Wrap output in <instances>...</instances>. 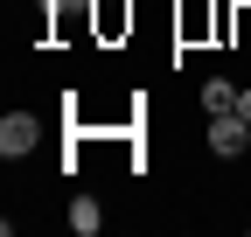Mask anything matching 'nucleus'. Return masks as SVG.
<instances>
[{"label": "nucleus", "mask_w": 251, "mask_h": 237, "mask_svg": "<svg viewBox=\"0 0 251 237\" xmlns=\"http://www.w3.org/2000/svg\"><path fill=\"white\" fill-rule=\"evenodd\" d=\"M251 146V118L244 112H209V154L216 161H244Z\"/></svg>", "instance_id": "obj_1"}, {"label": "nucleus", "mask_w": 251, "mask_h": 237, "mask_svg": "<svg viewBox=\"0 0 251 237\" xmlns=\"http://www.w3.org/2000/svg\"><path fill=\"white\" fill-rule=\"evenodd\" d=\"M35 146H42V118L35 112H7V118H0V154H7V161H28Z\"/></svg>", "instance_id": "obj_2"}, {"label": "nucleus", "mask_w": 251, "mask_h": 237, "mask_svg": "<svg viewBox=\"0 0 251 237\" xmlns=\"http://www.w3.org/2000/svg\"><path fill=\"white\" fill-rule=\"evenodd\" d=\"M98 223H105L98 195H77V202H70V230H77V237H98Z\"/></svg>", "instance_id": "obj_3"}, {"label": "nucleus", "mask_w": 251, "mask_h": 237, "mask_svg": "<svg viewBox=\"0 0 251 237\" xmlns=\"http://www.w3.org/2000/svg\"><path fill=\"white\" fill-rule=\"evenodd\" d=\"M119 28H133V7H126V0H98V35L112 42Z\"/></svg>", "instance_id": "obj_4"}, {"label": "nucleus", "mask_w": 251, "mask_h": 237, "mask_svg": "<svg viewBox=\"0 0 251 237\" xmlns=\"http://www.w3.org/2000/svg\"><path fill=\"white\" fill-rule=\"evenodd\" d=\"M202 105H209V112H237V91H230L224 77H209V84H202Z\"/></svg>", "instance_id": "obj_5"}, {"label": "nucleus", "mask_w": 251, "mask_h": 237, "mask_svg": "<svg viewBox=\"0 0 251 237\" xmlns=\"http://www.w3.org/2000/svg\"><path fill=\"white\" fill-rule=\"evenodd\" d=\"M237 112H244V118H251V91H237Z\"/></svg>", "instance_id": "obj_6"}]
</instances>
